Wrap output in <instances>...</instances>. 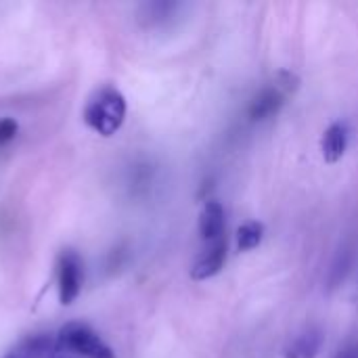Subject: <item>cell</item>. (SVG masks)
<instances>
[{
	"instance_id": "cell-1",
	"label": "cell",
	"mask_w": 358,
	"mask_h": 358,
	"mask_svg": "<svg viewBox=\"0 0 358 358\" xmlns=\"http://www.w3.org/2000/svg\"><path fill=\"white\" fill-rule=\"evenodd\" d=\"M84 120L94 132L111 136L126 120V99L115 88H101L88 101L84 109Z\"/></svg>"
},
{
	"instance_id": "cell-2",
	"label": "cell",
	"mask_w": 358,
	"mask_h": 358,
	"mask_svg": "<svg viewBox=\"0 0 358 358\" xmlns=\"http://www.w3.org/2000/svg\"><path fill=\"white\" fill-rule=\"evenodd\" d=\"M57 342L73 350L80 358H115L111 346L92 327L84 323H67L59 331Z\"/></svg>"
},
{
	"instance_id": "cell-3",
	"label": "cell",
	"mask_w": 358,
	"mask_h": 358,
	"mask_svg": "<svg viewBox=\"0 0 358 358\" xmlns=\"http://www.w3.org/2000/svg\"><path fill=\"white\" fill-rule=\"evenodd\" d=\"M57 285L63 306H69L78 300L84 285V262L73 250H63L57 260Z\"/></svg>"
},
{
	"instance_id": "cell-4",
	"label": "cell",
	"mask_w": 358,
	"mask_h": 358,
	"mask_svg": "<svg viewBox=\"0 0 358 358\" xmlns=\"http://www.w3.org/2000/svg\"><path fill=\"white\" fill-rule=\"evenodd\" d=\"M294 82H296V78L292 73H281V80L262 88L250 105L252 122H264V120L273 117L283 107L287 94L296 88Z\"/></svg>"
},
{
	"instance_id": "cell-5",
	"label": "cell",
	"mask_w": 358,
	"mask_h": 358,
	"mask_svg": "<svg viewBox=\"0 0 358 358\" xmlns=\"http://www.w3.org/2000/svg\"><path fill=\"white\" fill-rule=\"evenodd\" d=\"M224 260H227V237H220L216 241H212L203 252L201 256L195 260L193 268H191V277L195 281H206V279H212L216 277L222 266H224Z\"/></svg>"
},
{
	"instance_id": "cell-6",
	"label": "cell",
	"mask_w": 358,
	"mask_h": 358,
	"mask_svg": "<svg viewBox=\"0 0 358 358\" xmlns=\"http://www.w3.org/2000/svg\"><path fill=\"white\" fill-rule=\"evenodd\" d=\"M52 346L55 340L50 338V334H31L10 346L2 358H48Z\"/></svg>"
},
{
	"instance_id": "cell-7",
	"label": "cell",
	"mask_w": 358,
	"mask_h": 358,
	"mask_svg": "<svg viewBox=\"0 0 358 358\" xmlns=\"http://www.w3.org/2000/svg\"><path fill=\"white\" fill-rule=\"evenodd\" d=\"M199 235L206 241L224 237V208L218 201H208L199 214Z\"/></svg>"
},
{
	"instance_id": "cell-8",
	"label": "cell",
	"mask_w": 358,
	"mask_h": 358,
	"mask_svg": "<svg viewBox=\"0 0 358 358\" xmlns=\"http://www.w3.org/2000/svg\"><path fill=\"white\" fill-rule=\"evenodd\" d=\"M346 147H348V130L344 124H331L325 134H323V143H321V149H323V157L327 164H336L344 157L346 153Z\"/></svg>"
},
{
	"instance_id": "cell-9",
	"label": "cell",
	"mask_w": 358,
	"mask_h": 358,
	"mask_svg": "<svg viewBox=\"0 0 358 358\" xmlns=\"http://www.w3.org/2000/svg\"><path fill=\"white\" fill-rule=\"evenodd\" d=\"M323 338L319 331L310 329L302 336H298L285 350V358H317L321 350Z\"/></svg>"
},
{
	"instance_id": "cell-10",
	"label": "cell",
	"mask_w": 358,
	"mask_h": 358,
	"mask_svg": "<svg viewBox=\"0 0 358 358\" xmlns=\"http://www.w3.org/2000/svg\"><path fill=\"white\" fill-rule=\"evenodd\" d=\"M262 235H264V227L260 222L250 220V222L241 224L239 231H237V248H239V252H250V250L258 248L260 241H262Z\"/></svg>"
},
{
	"instance_id": "cell-11",
	"label": "cell",
	"mask_w": 358,
	"mask_h": 358,
	"mask_svg": "<svg viewBox=\"0 0 358 358\" xmlns=\"http://www.w3.org/2000/svg\"><path fill=\"white\" fill-rule=\"evenodd\" d=\"M174 10H176V4H172V2H151L141 8V19L147 25H159V23L168 21Z\"/></svg>"
},
{
	"instance_id": "cell-12",
	"label": "cell",
	"mask_w": 358,
	"mask_h": 358,
	"mask_svg": "<svg viewBox=\"0 0 358 358\" xmlns=\"http://www.w3.org/2000/svg\"><path fill=\"white\" fill-rule=\"evenodd\" d=\"M17 134V122L10 117H2L0 120V147H4L6 143H10Z\"/></svg>"
},
{
	"instance_id": "cell-13",
	"label": "cell",
	"mask_w": 358,
	"mask_h": 358,
	"mask_svg": "<svg viewBox=\"0 0 358 358\" xmlns=\"http://www.w3.org/2000/svg\"><path fill=\"white\" fill-rule=\"evenodd\" d=\"M48 358H80L73 350H69L67 346H63L61 342L55 340V346H52V352Z\"/></svg>"
},
{
	"instance_id": "cell-14",
	"label": "cell",
	"mask_w": 358,
	"mask_h": 358,
	"mask_svg": "<svg viewBox=\"0 0 358 358\" xmlns=\"http://www.w3.org/2000/svg\"><path fill=\"white\" fill-rule=\"evenodd\" d=\"M336 358H358V348L357 346H348V348H344Z\"/></svg>"
}]
</instances>
